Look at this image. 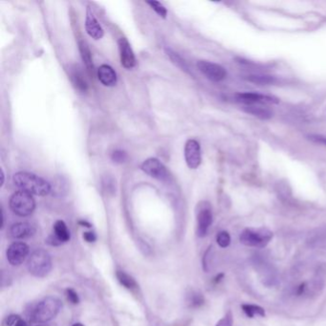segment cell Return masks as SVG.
<instances>
[{
	"mask_svg": "<svg viewBox=\"0 0 326 326\" xmlns=\"http://www.w3.org/2000/svg\"><path fill=\"white\" fill-rule=\"evenodd\" d=\"M13 180L17 188L32 195L45 196L51 193L50 184L36 174L21 172L15 174Z\"/></svg>",
	"mask_w": 326,
	"mask_h": 326,
	"instance_id": "1",
	"label": "cell"
},
{
	"mask_svg": "<svg viewBox=\"0 0 326 326\" xmlns=\"http://www.w3.org/2000/svg\"><path fill=\"white\" fill-rule=\"evenodd\" d=\"M61 306V301L58 297H45L31 309L29 318L33 322L47 323L60 313Z\"/></svg>",
	"mask_w": 326,
	"mask_h": 326,
	"instance_id": "2",
	"label": "cell"
},
{
	"mask_svg": "<svg viewBox=\"0 0 326 326\" xmlns=\"http://www.w3.org/2000/svg\"><path fill=\"white\" fill-rule=\"evenodd\" d=\"M27 266L32 275L37 277H44L51 271V256L47 251L38 249L31 255Z\"/></svg>",
	"mask_w": 326,
	"mask_h": 326,
	"instance_id": "3",
	"label": "cell"
},
{
	"mask_svg": "<svg viewBox=\"0 0 326 326\" xmlns=\"http://www.w3.org/2000/svg\"><path fill=\"white\" fill-rule=\"evenodd\" d=\"M272 238L273 233L267 228H248L241 233L239 240L245 246L264 248Z\"/></svg>",
	"mask_w": 326,
	"mask_h": 326,
	"instance_id": "4",
	"label": "cell"
},
{
	"mask_svg": "<svg viewBox=\"0 0 326 326\" xmlns=\"http://www.w3.org/2000/svg\"><path fill=\"white\" fill-rule=\"evenodd\" d=\"M10 208L19 216H29L36 209V201L32 194L19 191L11 196Z\"/></svg>",
	"mask_w": 326,
	"mask_h": 326,
	"instance_id": "5",
	"label": "cell"
},
{
	"mask_svg": "<svg viewBox=\"0 0 326 326\" xmlns=\"http://www.w3.org/2000/svg\"><path fill=\"white\" fill-rule=\"evenodd\" d=\"M141 169L144 174L160 181H168L171 177L167 168L156 158H149L145 160L142 164Z\"/></svg>",
	"mask_w": 326,
	"mask_h": 326,
	"instance_id": "6",
	"label": "cell"
},
{
	"mask_svg": "<svg viewBox=\"0 0 326 326\" xmlns=\"http://www.w3.org/2000/svg\"><path fill=\"white\" fill-rule=\"evenodd\" d=\"M197 68L209 80H211L213 82H221V81L224 80L226 76H227V72L225 70L223 66H221V65H219L217 63L211 62V61H198L197 62Z\"/></svg>",
	"mask_w": 326,
	"mask_h": 326,
	"instance_id": "7",
	"label": "cell"
},
{
	"mask_svg": "<svg viewBox=\"0 0 326 326\" xmlns=\"http://www.w3.org/2000/svg\"><path fill=\"white\" fill-rule=\"evenodd\" d=\"M185 159L188 167L192 170H196L202 161L200 144L195 140L187 141L185 145Z\"/></svg>",
	"mask_w": 326,
	"mask_h": 326,
	"instance_id": "8",
	"label": "cell"
},
{
	"mask_svg": "<svg viewBox=\"0 0 326 326\" xmlns=\"http://www.w3.org/2000/svg\"><path fill=\"white\" fill-rule=\"evenodd\" d=\"M29 255V247L24 242H15L7 250V259L11 265L20 266Z\"/></svg>",
	"mask_w": 326,
	"mask_h": 326,
	"instance_id": "9",
	"label": "cell"
},
{
	"mask_svg": "<svg viewBox=\"0 0 326 326\" xmlns=\"http://www.w3.org/2000/svg\"><path fill=\"white\" fill-rule=\"evenodd\" d=\"M213 223V213L207 203H202L197 213V234L200 237H204L208 234L209 228Z\"/></svg>",
	"mask_w": 326,
	"mask_h": 326,
	"instance_id": "10",
	"label": "cell"
},
{
	"mask_svg": "<svg viewBox=\"0 0 326 326\" xmlns=\"http://www.w3.org/2000/svg\"><path fill=\"white\" fill-rule=\"evenodd\" d=\"M236 101L244 103L245 105H255V104H266V103H276L278 102L274 97L266 96L258 93L247 92L239 93L235 96Z\"/></svg>",
	"mask_w": 326,
	"mask_h": 326,
	"instance_id": "11",
	"label": "cell"
},
{
	"mask_svg": "<svg viewBox=\"0 0 326 326\" xmlns=\"http://www.w3.org/2000/svg\"><path fill=\"white\" fill-rule=\"evenodd\" d=\"M118 45L122 66L125 69H132L136 64V60L129 42L125 38H121L118 41Z\"/></svg>",
	"mask_w": 326,
	"mask_h": 326,
	"instance_id": "12",
	"label": "cell"
},
{
	"mask_svg": "<svg viewBox=\"0 0 326 326\" xmlns=\"http://www.w3.org/2000/svg\"><path fill=\"white\" fill-rule=\"evenodd\" d=\"M85 29H86L87 34L91 37L92 39H94L96 41L101 40L103 37V35H104V32H103L102 26L100 25V23L94 17L90 8H88L87 12H86Z\"/></svg>",
	"mask_w": 326,
	"mask_h": 326,
	"instance_id": "13",
	"label": "cell"
},
{
	"mask_svg": "<svg viewBox=\"0 0 326 326\" xmlns=\"http://www.w3.org/2000/svg\"><path fill=\"white\" fill-rule=\"evenodd\" d=\"M9 233L11 237L15 239H25L35 235L36 229L33 225L26 222H21L13 225L10 228Z\"/></svg>",
	"mask_w": 326,
	"mask_h": 326,
	"instance_id": "14",
	"label": "cell"
},
{
	"mask_svg": "<svg viewBox=\"0 0 326 326\" xmlns=\"http://www.w3.org/2000/svg\"><path fill=\"white\" fill-rule=\"evenodd\" d=\"M98 79L104 86L112 87L117 83V75L111 66L103 64L98 69Z\"/></svg>",
	"mask_w": 326,
	"mask_h": 326,
	"instance_id": "15",
	"label": "cell"
},
{
	"mask_svg": "<svg viewBox=\"0 0 326 326\" xmlns=\"http://www.w3.org/2000/svg\"><path fill=\"white\" fill-rule=\"evenodd\" d=\"M69 76H70V80H71L73 85L75 86V88L77 90L82 92V93L87 91L88 84H87V82L84 78V75L81 70V68H79L78 66L72 67L70 68Z\"/></svg>",
	"mask_w": 326,
	"mask_h": 326,
	"instance_id": "16",
	"label": "cell"
},
{
	"mask_svg": "<svg viewBox=\"0 0 326 326\" xmlns=\"http://www.w3.org/2000/svg\"><path fill=\"white\" fill-rule=\"evenodd\" d=\"M79 48H80V52H81L82 61L85 64V67H86L87 71L89 72V74L93 75V73H94V64H93L91 51H90V49L88 47V44L85 41H80L79 42Z\"/></svg>",
	"mask_w": 326,
	"mask_h": 326,
	"instance_id": "17",
	"label": "cell"
},
{
	"mask_svg": "<svg viewBox=\"0 0 326 326\" xmlns=\"http://www.w3.org/2000/svg\"><path fill=\"white\" fill-rule=\"evenodd\" d=\"M54 236L60 241L61 244L69 241L70 232L62 220L57 221L54 225Z\"/></svg>",
	"mask_w": 326,
	"mask_h": 326,
	"instance_id": "18",
	"label": "cell"
},
{
	"mask_svg": "<svg viewBox=\"0 0 326 326\" xmlns=\"http://www.w3.org/2000/svg\"><path fill=\"white\" fill-rule=\"evenodd\" d=\"M243 109L246 112L250 113V114L254 115L255 117H258V118L263 119V120L270 119L273 116V113L271 112L268 108L259 106L257 104H255V105H245Z\"/></svg>",
	"mask_w": 326,
	"mask_h": 326,
	"instance_id": "19",
	"label": "cell"
},
{
	"mask_svg": "<svg viewBox=\"0 0 326 326\" xmlns=\"http://www.w3.org/2000/svg\"><path fill=\"white\" fill-rule=\"evenodd\" d=\"M242 310L248 317L253 318L255 316H265V310L258 305L243 304Z\"/></svg>",
	"mask_w": 326,
	"mask_h": 326,
	"instance_id": "20",
	"label": "cell"
},
{
	"mask_svg": "<svg viewBox=\"0 0 326 326\" xmlns=\"http://www.w3.org/2000/svg\"><path fill=\"white\" fill-rule=\"evenodd\" d=\"M116 276L118 278V280L120 281V283L122 285L124 286L127 289H132L137 286V283L135 281V279L133 278L131 275L126 274L123 271H117L116 273Z\"/></svg>",
	"mask_w": 326,
	"mask_h": 326,
	"instance_id": "21",
	"label": "cell"
},
{
	"mask_svg": "<svg viewBox=\"0 0 326 326\" xmlns=\"http://www.w3.org/2000/svg\"><path fill=\"white\" fill-rule=\"evenodd\" d=\"M205 302L204 296L200 293L197 292H192L189 296H188V303L190 304V307L193 308H198L200 306L203 305Z\"/></svg>",
	"mask_w": 326,
	"mask_h": 326,
	"instance_id": "22",
	"label": "cell"
},
{
	"mask_svg": "<svg viewBox=\"0 0 326 326\" xmlns=\"http://www.w3.org/2000/svg\"><path fill=\"white\" fill-rule=\"evenodd\" d=\"M167 53H168V56L171 58V60L173 61L174 64L176 66H178L179 68H181L182 70H185V71H188L189 70V67L188 65L186 64V62L184 61L183 59L175 52L171 50V49H167Z\"/></svg>",
	"mask_w": 326,
	"mask_h": 326,
	"instance_id": "23",
	"label": "cell"
},
{
	"mask_svg": "<svg viewBox=\"0 0 326 326\" xmlns=\"http://www.w3.org/2000/svg\"><path fill=\"white\" fill-rule=\"evenodd\" d=\"M5 326H28L27 322L22 319L19 315H11L8 316L5 321H4Z\"/></svg>",
	"mask_w": 326,
	"mask_h": 326,
	"instance_id": "24",
	"label": "cell"
},
{
	"mask_svg": "<svg viewBox=\"0 0 326 326\" xmlns=\"http://www.w3.org/2000/svg\"><path fill=\"white\" fill-rule=\"evenodd\" d=\"M146 3H147V4L151 7V9L155 11V12H156L160 17H162L163 19H165V18L167 17L168 12H167V9L165 8V6H164L163 4H161V3L158 2V1H147Z\"/></svg>",
	"mask_w": 326,
	"mask_h": 326,
	"instance_id": "25",
	"label": "cell"
},
{
	"mask_svg": "<svg viewBox=\"0 0 326 326\" xmlns=\"http://www.w3.org/2000/svg\"><path fill=\"white\" fill-rule=\"evenodd\" d=\"M248 81L259 84H269L275 82V79L270 76H250L248 78Z\"/></svg>",
	"mask_w": 326,
	"mask_h": 326,
	"instance_id": "26",
	"label": "cell"
},
{
	"mask_svg": "<svg viewBox=\"0 0 326 326\" xmlns=\"http://www.w3.org/2000/svg\"><path fill=\"white\" fill-rule=\"evenodd\" d=\"M216 241L221 248H227L231 243V236L228 232H220L216 236Z\"/></svg>",
	"mask_w": 326,
	"mask_h": 326,
	"instance_id": "27",
	"label": "cell"
},
{
	"mask_svg": "<svg viewBox=\"0 0 326 326\" xmlns=\"http://www.w3.org/2000/svg\"><path fill=\"white\" fill-rule=\"evenodd\" d=\"M114 163L122 164L127 160V154L122 150H115L111 155Z\"/></svg>",
	"mask_w": 326,
	"mask_h": 326,
	"instance_id": "28",
	"label": "cell"
},
{
	"mask_svg": "<svg viewBox=\"0 0 326 326\" xmlns=\"http://www.w3.org/2000/svg\"><path fill=\"white\" fill-rule=\"evenodd\" d=\"M233 314L232 312H228L224 317H222L215 326H233Z\"/></svg>",
	"mask_w": 326,
	"mask_h": 326,
	"instance_id": "29",
	"label": "cell"
},
{
	"mask_svg": "<svg viewBox=\"0 0 326 326\" xmlns=\"http://www.w3.org/2000/svg\"><path fill=\"white\" fill-rule=\"evenodd\" d=\"M66 297L73 304H78L80 302V297L78 296L77 292L75 290H73V289H67L66 290Z\"/></svg>",
	"mask_w": 326,
	"mask_h": 326,
	"instance_id": "30",
	"label": "cell"
},
{
	"mask_svg": "<svg viewBox=\"0 0 326 326\" xmlns=\"http://www.w3.org/2000/svg\"><path fill=\"white\" fill-rule=\"evenodd\" d=\"M308 138H309V140H311L315 143H321V144L326 145V137L320 136V135H310Z\"/></svg>",
	"mask_w": 326,
	"mask_h": 326,
	"instance_id": "31",
	"label": "cell"
},
{
	"mask_svg": "<svg viewBox=\"0 0 326 326\" xmlns=\"http://www.w3.org/2000/svg\"><path fill=\"white\" fill-rule=\"evenodd\" d=\"M83 238H84L85 241H87L89 243H92V242H95L96 241L97 236H96V235L94 233H92V232H86V233L83 234Z\"/></svg>",
	"mask_w": 326,
	"mask_h": 326,
	"instance_id": "32",
	"label": "cell"
},
{
	"mask_svg": "<svg viewBox=\"0 0 326 326\" xmlns=\"http://www.w3.org/2000/svg\"><path fill=\"white\" fill-rule=\"evenodd\" d=\"M305 290L306 283L300 284V285L297 287V289H296V295H297V296H301V295H303L304 292H305Z\"/></svg>",
	"mask_w": 326,
	"mask_h": 326,
	"instance_id": "33",
	"label": "cell"
},
{
	"mask_svg": "<svg viewBox=\"0 0 326 326\" xmlns=\"http://www.w3.org/2000/svg\"><path fill=\"white\" fill-rule=\"evenodd\" d=\"M223 276H224V275L223 274H219V275H217L215 278H214V282L215 283H217V282H219L222 278H223Z\"/></svg>",
	"mask_w": 326,
	"mask_h": 326,
	"instance_id": "34",
	"label": "cell"
},
{
	"mask_svg": "<svg viewBox=\"0 0 326 326\" xmlns=\"http://www.w3.org/2000/svg\"><path fill=\"white\" fill-rule=\"evenodd\" d=\"M38 326H58L57 324H55V323H42V324H40V325Z\"/></svg>",
	"mask_w": 326,
	"mask_h": 326,
	"instance_id": "35",
	"label": "cell"
},
{
	"mask_svg": "<svg viewBox=\"0 0 326 326\" xmlns=\"http://www.w3.org/2000/svg\"><path fill=\"white\" fill-rule=\"evenodd\" d=\"M80 224L85 225V227H91V225L88 224L87 222H84V221H81V222H80Z\"/></svg>",
	"mask_w": 326,
	"mask_h": 326,
	"instance_id": "36",
	"label": "cell"
},
{
	"mask_svg": "<svg viewBox=\"0 0 326 326\" xmlns=\"http://www.w3.org/2000/svg\"><path fill=\"white\" fill-rule=\"evenodd\" d=\"M72 326H84L83 324H82V323H75V324H73Z\"/></svg>",
	"mask_w": 326,
	"mask_h": 326,
	"instance_id": "37",
	"label": "cell"
}]
</instances>
